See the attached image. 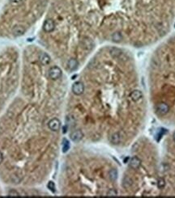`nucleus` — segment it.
<instances>
[{"instance_id": "obj_1", "label": "nucleus", "mask_w": 175, "mask_h": 198, "mask_svg": "<svg viewBox=\"0 0 175 198\" xmlns=\"http://www.w3.org/2000/svg\"><path fill=\"white\" fill-rule=\"evenodd\" d=\"M48 75L52 80L59 79L62 76V70L59 66H53L49 70Z\"/></svg>"}, {"instance_id": "obj_2", "label": "nucleus", "mask_w": 175, "mask_h": 198, "mask_svg": "<svg viewBox=\"0 0 175 198\" xmlns=\"http://www.w3.org/2000/svg\"><path fill=\"white\" fill-rule=\"evenodd\" d=\"M72 91H73L74 94L76 95H80L83 94L84 91V84L80 81L76 82L72 86Z\"/></svg>"}, {"instance_id": "obj_3", "label": "nucleus", "mask_w": 175, "mask_h": 198, "mask_svg": "<svg viewBox=\"0 0 175 198\" xmlns=\"http://www.w3.org/2000/svg\"><path fill=\"white\" fill-rule=\"evenodd\" d=\"M48 127L50 130H52L54 132H57L60 129L61 127V123L59 119L53 118L48 122Z\"/></svg>"}, {"instance_id": "obj_4", "label": "nucleus", "mask_w": 175, "mask_h": 198, "mask_svg": "<svg viewBox=\"0 0 175 198\" xmlns=\"http://www.w3.org/2000/svg\"><path fill=\"white\" fill-rule=\"evenodd\" d=\"M141 164H142V160L138 156H133L130 160L129 167L131 169L135 170V169L139 168L141 166Z\"/></svg>"}, {"instance_id": "obj_5", "label": "nucleus", "mask_w": 175, "mask_h": 198, "mask_svg": "<svg viewBox=\"0 0 175 198\" xmlns=\"http://www.w3.org/2000/svg\"><path fill=\"white\" fill-rule=\"evenodd\" d=\"M55 28V24L52 20H46L43 25V29L46 32H51Z\"/></svg>"}, {"instance_id": "obj_6", "label": "nucleus", "mask_w": 175, "mask_h": 198, "mask_svg": "<svg viewBox=\"0 0 175 198\" xmlns=\"http://www.w3.org/2000/svg\"><path fill=\"white\" fill-rule=\"evenodd\" d=\"M83 132L80 130V129H77V130H74L73 132L71 133V139L75 142V143H78V142H80L81 139L83 138Z\"/></svg>"}, {"instance_id": "obj_7", "label": "nucleus", "mask_w": 175, "mask_h": 198, "mask_svg": "<svg viewBox=\"0 0 175 198\" xmlns=\"http://www.w3.org/2000/svg\"><path fill=\"white\" fill-rule=\"evenodd\" d=\"M122 135H121V133L119 132H114L112 134L110 135V138H109V141H110V143H113V144H114V145H117V144H119L122 142Z\"/></svg>"}, {"instance_id": "obj_8", "label": "nucleus", "mask_w": 175, "mask_h": 198, "mask_svg": "<svg viewBox=\"0 0 175 198\" xmlns=\"http://www.w3.org/2000/svg\"><path fill=\"white\" fill-rule=\"evenodd\" d=\"M25 32V28L22 25H16L12 28V33L16 37H20Z\"/></svg>"}, {"instance_id": "obj_9", "label": "nucleus", "mask_w": 175, "mask_h": 198, "mask_svg": "<svg viewBox=\"0 0 175 198\" xmlns=\"http://www.w3.org/2000/svg\"><path fill=\"white\" fill-rule=\"evenodd\" d=\"M39 61L42 65L46 66L50 62V57L46 53H41L39 54Z\"/></svg>"}, {"instance_id": "obj_10", "label": "nucleus", "mask_w": 175, "mask_h": 198, "mask_svg": "<svg viewBox=\"0 0 175 198\" xmlns=\"http://www.w3.org/2000/svg\"><path fill=\"white\" fill-rule=\"evenodd\" d=\"M78 66H79V62H78L77 60L75 59V58H71L67 62V68L71 71L76 70L78 68Z\"/></svg>"}, {"instance_id": "obj_11", "label": "nucleus", "mask_w": 175, "mask_h": 198, "mask_svg": "<svg viewBox=\"0 0 175 198\" xmlns=\"http://www.w3.org/2000/svg\"><path fill=\"white\" fill-rule=\"evenodd\" d=\"M109 178L111 181H115L118 178V171L115 168H112L109 171Z\"/></svg>"}, {"instance_id": "obj_12", "label": "nucleus", "mask_w": 175, "mask_h": 198, "mask_svg": "<svg viewBox=\"0 0 175 198\" xmlns=\"http://www.w3.org/2000/svg\"><path fill=\"white\" fill-rule=\"evenodd\" d=\"M111 38H112V41L114 42H120L123 40V35L119 32H115L112 34Z\"/></svg>"}, {"instance_id": "obj_13", "label": "nucleus", "mask_w": 175, "mask_h": 198, "mask_svg": "<svg viewBox=\"0 0 175 198\" xmlns=\"http://www.w3.org/2000/svg\"><path fill=\"white\" fill-rule=\"evenodd\" d=\"M69 148H70V143H69V142L67 140L64 139L63 144V152H67V150H69Z\"/></svg>"}, {"instance_id": "obj_14", "label": "nucleus", "mask_w": 175, "mask_h": 198, "mask_svg": "<svg viewBox=\"0 0 175 198\" xmlns=\"http://www.w3.org/2000/svg\"><path fill=\"white\" fill-rule=\"evenodd\" d=\"M47 187H48V188H49V190H50V191H52L53 192H55V185H54V182H52V181H50V182L48 183V184H47Z\"/></svg>"}, {"instance_id": "obj_15", "label": "nucleus", "mask_w": 175, "mask_h": 198, "mask_svg": "<svg viewBox=\"0 0 175 198\" xmlns=\"http://www.w3.org/2000/svg\"><path fill=\"white\" fill-rule=\"evenodd\" d=\"M117 194H118V192L116 191L114 188H110L107 192V196H116Z\"/></svg>"}, {"instance_id": "obj_16", "label": "nucleus", "mask_w": 175, "mask_h": 198, "mask_svg": "<svg viewBox=\"0 0 175 198\" xmlns=\"http://www.w3.org/2000/svg\"><path fill=\"white\" fill-rule=\"evenodd\" d=\"M8 195L11 196V197H18L19 196V192L16 190H10L8 192Z\"/></svg>"}, {"instance_id": "obj_17", "label": "nucleus", "mask_w": 175, "mask_h": 198, "mask_svg": "<svg viewBox=\"0 0 175 198\" xmlns=\"http://www.w3.org/2000/svg\"><path fill=\"white\" fill-rule=\"evenodd\" d=\"M11 180H12V181H13L14 183H20V181L21 180L20 178H18L16 176H13L12 178H11Z\"/></svg>"}, {"instance_id": "obj_18", "label": "nucleus", "mask_w": 175, "mask_h": 198, "mask_svg": "<svg viewBox=\"0 0 175 198\" xmlns=\"http://www.w3.org/2000/svg\"><path fill=\"white\" fill-rule=\"evenodd\" d=\"M3 161H4V156H3V154L0 152V164L3 163Z\"/></svg>"}, {"instance_id": "obj_19", "label": "nucleus", "mask_w": 175, "mask_h": 198, "mask_svg": "<svg viewBox=\"0 0 175 198\" xmlns=\"http://www.w3.org/2000/svg\"><path fill=\"white\" fill-rule=\"evenodd\" d=\"M11 3H14V4H18V3H20L21 2L22 0H10Z\"/></svg>"}, {"instance_id": "obj_20", "label": "nucleus", "mask_w": 175, "mask_h": 198, "mask_svg": "<svg viewBox=\"0 0 175 198\" xmlns=\"http://www.w3.org/2000/svg\"><path fill=\"white\" fill-rule=\"evenodd\" d=\"M173 138H174V143H175V132L174 133V135H173Z\"/></svg>"}, {"instance_id": "obj_21", "label": "nucleus", "mask_w": 175, "mask_h": 198, "mask_svg": "<svg viewBox=\"0 0 175 198\" xmlns=\"http://www.w3.org/2000/svg\"><path fill=\"white\" fill-rule=\"evenodd\" d=\"M2 131H3V129H2V128H1V127H0V133H2Z\"/></svg>"}]
</instances>
